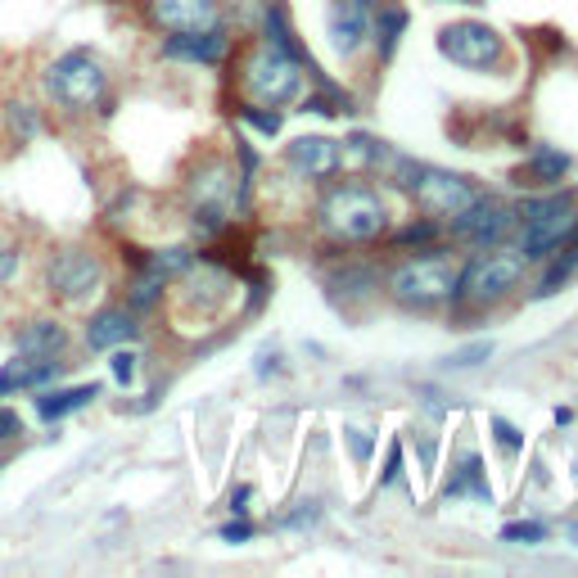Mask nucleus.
Listing matches in <instances>:
<instances>
[{"mask_svg":"<svg viewBox=\"0 0 578 578\" xmlns=\"http://www.w3.org/2000/svg\"><path fill=\"white\" fill-rule=\"evenodd\" d=\"M45 95L68 114H90L109 95V73L90 51H64L45 68Z\"/></svg>","mask_w":578,"mask_h":578,"instance_id":"423d86ee","label":"nucleus"},{"mask_svg":"<svg viewBox=\"0 0 578 578\" xmlns=\"http://www.w3.org/2000/svg\"><path fill=\"white\" fill-rule=\"evenodd\" d=\"M489 357H493V340H479V344H465V349H457V353L448 357V366H452V371H470V366L489 362Z\"/></svg>","mask_w":578,"mask_h":578,"instance_id":"a878e982","label":"nucleus"},{"mask_svg":"<svg viewBox=\"0 0 578 578\" xmlns=\"http://www.w3.org/2000/svg\"><path fill=\"white\" fill-rule=\"evenodd\" d=\"M163 55L168 60H185V64H222L231 55V36L222 28L208 32H172V41H163Z\"/></svg>","mask_w":578,"mask_h":578,"instance_id":"4468645a","label":"nucleus"},{"mask_svg":"<svg viewBox=\"0 0 578 578\" xmlns=\"http://www.w3.org/2000/svg\"><path fill=\"white\" fill-rule=\"evenodd\" d=\"M569 168H574V159L565 154V150H552V144H534L528 150V159H524V185H534V190H552V185H560L565 176H569Z\"/></svg>","mask_w":578,"mask_h":578,"instance_id":"f3484780","label":"nucleus"},{"mask_svg":"<svg viewBox=\"0 0 578 578\" xmlns=\"http://www.w3.org/2000/svg\"><path fill=\"white\" fill-rule=\"evenodd\" d=\"M95 398H100V384H77V389H51V394H41V398H36V416H41L45 425H55V420H64V416L90 407Z\"/></svg>","mask_w":578,"mask_h":578,"instance_id":"a211bd4d","label":"nucleus"},{"mask_svg":"<svg viewBox=\"0 0 578 578\" xmlns=\"http://www.w3.org/2000/svg\"><path fill=\"white\" fill-rule=\"evenodd\" d=\"M245 502H249V489H239V493H231V511H235V515H245Z\"/></svg>","mask_w":578,"mask_h":578,"instance_id":"72a5a7b5","label":"nucleus"},{"mask_svg":"<svg viewBox=\"0 0 578 578\" xmlns=\"http://www.w3.org/2000/svg\"><path fill=\"white\" fill-rule=\"evenodd\" d=\"M547 538V528L538 520H515L502 528V543H515V547H538Z\"/></svg>","mask_w":578,"mask_h":578,"instance_id":"b1692460","label":"nucleus"},{"mask_svg":"<svg viewBox=\"0 0 578 578\" xmlns=\"http://www.w3.org/2000/svg\"><path fill=\"white\" fill-rule=\"evenodd\" d=\"M303 64L312 68V60L295 55V51H285L280 41L263 36L254 41L245 55H239V90H245V100L249 105H289V100H299L308 77H303Z\"/></svg>","mask_w":578,"mask_h":578,"instance_id":"f03ea898","label":"nucleus"},{"mask_svg":"<svg viewBox=\"0 0 578 578\" xmlns=\"http://www.w3.org/2000/svg\"><path fill=\"white\" fill-rule=\"evenodd\" d=\"M150 19L163 32H208L222 28L217 0H150Z\"/></svg>","mask_w":578,"mask_h":578,"instance_id":"9b49d317","label":"nucleus"},{"mask_svg":"<svg viewBox=\"0 0 578 578\" xmlns=\"http://www.w3.org/2000/svg\"><path fill=\"white\" fill-rule=\"evenodd\" d=\"M249 538H254V524L249 520H235V524L222 528V543H249Z\"/></svg>","mask_w":578,"mask_h":578,"instance_id":"7c9ffc66","label":"nucleus"},{"mask_svg":"<svg viewBox=\"0 0 578 578\" xmlns=\"http://www.w3.org/2000/svg\"><path fill=\"white\" fill-rule=\"evenodd\" d=\"M489 429L497 434L502 452H520V448H524V434H520V429H515V425H511L506 416H493V420H489Z\"/></svg>","mask_w":578,"mask_h":578,"instance_id":"cd10ccee","label":"nucleus"},{"mask_svg":"<svg viewBox=\"0 0 578 578\" xmlns=\"http://www.w3.org/2000/svg\"><path fill=\"white\" fill-rule=\"evenodd\" d=\"M515 208H506L502 200L493 195H479L461 217H452V235L465 239L474 249H493V245H506V235L515 231Z\"/></svg>","mask_w":578,"mask_h":578,"instance_id":"1a4fd4ad","label":"nucleus"},{"mask_svg":"<svg viewBox=\"0 0 578 578\" xmlns=\"http://www.w3.org/2000/svg\"><path fill=\"white\" fill-rule=\"evenodd\" d=\"M325 36L330 45L340 51L344 60L357 55L366 36H371V23H366V10L357 6V0H330V10H325Z\"/></svg>","mask_w":578,"mask_h":578,"instance_id":"f8f14e48","label":"nucleus"},{"mask_svg":"<svg viewBox=\"0 0 578 578\" xmlns=\"http://www.w3.org/2000/svg\"><path fill=\"white\" fill-rule=\"evenodd\" d=\"M6 118H10V136L23 144V140H32L36 131H41V118H36V109L32 105H19V100H10L6 105Z\"/></svg>","mask_w":578,"mask_h":578,"instance_id":"5701e85b","label":"nucleus"},{"mask_svg":"<svg viewBox=\"0 0 578 578\" xmlns=\"http://www.w3.org/2000/svg\"><path fill=\"white\" fill-rule=\"evenodd\" d=\"M389 239H394L398 249H411V245H416V249H429L434 239H439V217H416V222L398 226Z\"/></svg>","mask_w":578,"mask_h":578,"instance_id":"412c9836","label":"nucleus"},{"mask_svg":"<svg viewBox=\"0 0 578 578\" xmlns=\"http://www.w3.org/2000/svg\"><path fill=\"white\" fill-rule=\"evenodd\" d=\"M51 379H60V362L55 357H28V353H19L14 362L0 366V398H10V394H41Z\"/></svg>","mask_w":578,"mask_h":578,"instance_id":"2eb2a0df","label":"nucleus"},{"mask_svg":"<svg viewBox=\"0 0 578 578\" xmlns=\"http://www.w3.org/2000/svg\"><path fill=\"white\" fill-rule=\"evenodd\" d=\"M439 55L465 73H489L506 60V41L493 23H479V19H457L439 32Z\"/></svg>","mask_w":578,"mask_h":578,"instance_id":"0eeeda50","label":"nucleus"},{"mask_svg":"<svg viewBox=\"0 0 578 578\" xmlns=\"http://www.w3.org/2000/svg\"><path fill=\"white\" fill-rule=\"evenodd\" d=\"M349 439H353V452H357V461H366L371 457V439H362V429H344Z\"/></svg>","mask_w":578,"mask_h":578,"instance_id":"473e14b6","label":"nucleus"},{"mask_svg":"<svg viewBox=\"0 0 578 578\" xmlns=\"http://www.w3.org/2000/svg\"><path fill=\"white\" fill-rule=\"evenodd\" d=\"M68 349V325L60 317H41V321H28L19 334H14V353H28V357H60Z\"/></svg>","mask_w":578,"mask_h":578,"instance_id":"dca6fc26","label":"nucleus"},{"mask_svg":"<svg viewBox=\"0 0 578 578\" xmlns=\"http://www.w3.org/2000/svg\"><path fill=\"white\" fill-rule=\"evenodd\" d=\"M457 276H461L457 258L429 249L420 258H403L384 276V295L403 312H439V308H452V299H457Z\"/></svg>","mask_w":578,"mask_h":578,"instance_id":"7ed1b4c3","label":"nucleus"},{"mask_svg":"<svg viewBox=\"0 0 578 578\" xmlns=\"http://www.w3.org/2000/svg\"><path fill=\"white\" fill-rule=\"evenodd\" d=\"M45 285H51V295L64 303H90L105 285V267L90 249H60L51 258V267H45Z\"/></svg>","mask_w":578,"mask_h":578,"instance_id":"6e6552de","label":"nucleus"},{"mask_svg":"<svg viewBox=\"0 0 578 578\" xmlns=\"http://www.w3.org/2000/svg\"><path fill=\"white\" fill-rule=\"evenodd\" d=\"M14 267H19V249L6 245V249H0V285H6V280L14 276Z\"/></svg>","mask_w":578,"mask_h":578,"instance_id":"2f4dec72","label":"nucleus"},{"mask_svg":"<svg viewBox=\"0 0 578 578\" xmlns=\"http://www.w3.org/2000/svg\"><path fill=\"white\" fill-rule=\"evenodd\" d=\"M515 231H520V254L528 258V263H543V258H552V254H560V245H565V235H569V226H574V217H578V195L574 190H547V195H538V200H524L520 208H515Z\"/></svg>","mask_w":578,"mask_h":578,"instance_id":"39448f33","label":"nucleus"},{"mask_svg":"<svg viewBox=\"0 0 578 578\" xmlns=\"http://www.w3.org/2000/svg\"><path fill=\"white\" fill-rule=\"evenodd\" d=\"M334 285V295H340V289H344V295L349 299H371L375 295V289H379V276H375V267H362V263H349L340 276H334L330 280Z\"/></svg>","mask_w":578,"mask_h":578,"instance_id":"aec40b11","label":"nucleus"},{"mask_svg":"<svg viewBox=\"0 0 578 578\" xmlns=\"http://www.w3.org/2000/svg\"><path fill=\"white\" fill-rule=\"evenodd\" d=\"M131 340H136V312H131V308L109 303V308H100V312H90V321H86V349L114 353V349H122V344H131Z\"/></svg>","mask_w":578,"mask_h":578,"instance_id":"ddd939ff","label":"nucleus"},{"mask_svg":"<svg viewBox=\"0 0 578 578\" xmlns=\"http://www.w3.org/2000/svg\"><path fill=\"white\" fill-rule=\"evenodd\" d=\"M285 163L299 181H330L344 168V144L330 140V136H299L285 150Z\"/></svg>","mask_w":578,"mask_h":578,"instance_id":"9d476101","label":"nucleus"},{"mask_svg":"<svg viewBox=\"0 0 578 578\" xmlns=\"http://www.w3.org/2000/svg\"><path fill=\"white\" fill-rule=\"evenodd\" d=\"M239 118H245L254 131H263V136H276L280 122H285L280 109H271V105H249V100H245V109H239Z\"/></svg>","mask_w":578,"mask_h":578,"instance_id":"393cba45","label":"nucleus"},{"mask_svg":"<svg viewBox=\"0 0 578 578\" xmlns=\"http://www.w3.org/2000/svg\"><path fill=\"white\" fill-rule=\"evenodd\" d=\"M398 474H403V448L394 443V448H389V461H384V474H379V484H384V489H389V484H394V479H398Z\"/></svg>","mask_w":578,"mask_h":578,"instance_id":"c756f323","label":"nucleus"},{"mask_svg":"<svg viewBox=\"0 0 578 578\" xmlns=\"http://www.w3.org/2000/svg\"><path fill=\"white\" fill-rule=\"evenodd\" d=\"M389 195L366 181H340L330 185L317 204V226L334 245H371V239L389 235Z\"/></svg>","mask_w":578,"mask_h":578,"instance_id":"f257e3e1","label":"nucleus"},{"mask_svg":"<svg viewBox=\"0 0 578 578\" xmlns=\"http://www.w3.org/2000/svg\"><path fill=\"white\" fill-rule=\"evenodd\" d=\"M19 434H23V416H19V411H10V407H0V443L19 439Z\"/></svg>","mask_w":578,"mask_h":578,"instance_id":"c85d7f7f","label":"nucleus"},{"mask_svg":"<svg viewBox=\"0 0 578 578\" xmlns=\"http://www.w3.org/2000/svg\"><path fill=\"white\" fill-rule=\"evenodd\" d=\"M528 271V258L511 245H493V249H479L470 263H461L457 276V299L452 308H470V312H484L497 308L502 299H511L520 280Z\"/></svg>","mask_w":578,"mask_h":578,"instance_id":"20e7f679","label":"nucleus"},{"mask_svg":"<svg viewBox=\"0 0 578 578\" xmlns=\"http://www.w3.org/2000/svg\"><path fill=\"white\" fill-rule=\"evenodd\" d=\"M375 10H379V19H375V41H379V55L389 60L394 45H398V36H403V28H407V10L389 6V0H379Z\"/></svg>","mask_w":578,"mask_h":578,"instance_id":"6ab92c4d","label":"nucleus"},{"mask_svg":"<svg viewBox=\"0 0 578 578\" xmlns=\"http://www.w3.org/2000/svg\"><path fill=\"white\" fill-rule=\"evenodd\" d=\"M357 6H362V10H375V6H379V0H357Z\"/></svg>","mask_w":578,"mask_h":578,"instance_id":"f704fd0d","label":"nucleus"},{"mask_svg":"<svg viewBox=\"0 0 578 578\" xmlns=\"http://www.w3.org/2000/svg\"><path fill=\"white\" fill-rule=\"evenodd\" d=\"M574 267H578V249H569V245H565V258H552L547 276H543V280H538V289H534V299H552L556 289L574 276Z\"/></svg>","mask_w":578,"mask_h":578,"instance_id":"4be33fe9","label":"nucleus"},{"mask_svg":"<svg viewBox=\"0 0 578 578\" xmlns=\"http://www.w3.org/2000/svg\"><path fill=\"white\" fill-rule=\"evenodd\" d=\"M569 538H578V524H574V528H569Z\"/></svg>","mask_w":578,"mask_h":578,"instance_id":"c9c22d12","label":"nucleus"},{"mask_svg":"<svg viewBox=\"0 0 578 578\" xmlns=\"http://www.w3.org/2000/svg\"><path fill=\"white\" fill-rule=\"evenodd\" d=\"M136 362H140V357H136V353H127V344H122V349H114V357H109V371H114V379L122 384V389H131V384H136V371H140Z\"/></svg>","mask_w":578,"mask_h":578,"instance_id":"bb28decb","label":"nucleus"}]
</instances>
